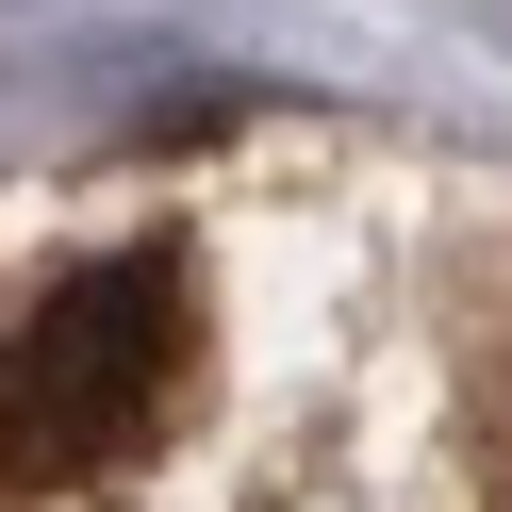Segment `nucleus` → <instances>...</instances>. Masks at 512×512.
<instances>
[{
	"label": "nucleus",
	"mask_w": 512,
	"mask_h": 512,
	"mask_svg": "<svg viewBox=\"0 0 512 512\" xmlns=\"http://www.w3.org/2000/svg\"><path fill=\"white\" fill-rule=\"evenodd\" d=\"M166 380H182V248H116V265L50 281L0 331V496L116 479L166 430Z\"/></svg>",
	"instance_id": "1"
}]
</instances>
